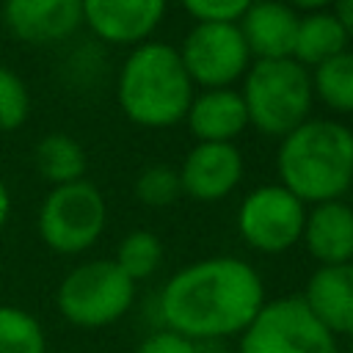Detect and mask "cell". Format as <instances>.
<instances>
[{"label": "cell", "instance_id": "obj_15", "mask_svg": "<svg viewBox=\"0 0 353 353\" xmlns=\"http://www.w3.org/2000/svg\"><path fill=\"white\" fill-rule=\"evenodd\" d=\"M196 143H234L248 127V113L237 88H201L185 113Z\"/></svg>", "mask_w": 353, "mask_h": 353}, {"label": "cell", "instance_id": "obj_20", "mask_svg": "<svg viewBox=\"0 0 353 353\" xmlns=\"http://www.w3.org/2000/svg\"><path fill=\"white\" fill-rule=\"evenodd\" d=\"M124 276H130L132 281L149 279L160 262H163V243L154 232L149 229H135L130 234H124V240L116 248V259H113Z\"/></svg>", "mask_w": 353, "mask_h": 353}, {"label": "cell", "instance_id": "obj_27", "mask_svg": "<svg viewBox=\"0 0 353 353\" xmlns=\"http://www.w3.org/2000/svg\"><path fill=\"white\" fill-rule=\"evenodd\" d=\"M284 3H287L290 8H295V11L312 14V11H328L334 0H284Z\"/></svg>", "mask_w": 353, "mask_h": 353}, {"label": "cell", "instance_id": "obj_24", "mask_svg": "<svg viewBox=\"0 0 353 353\" xmlns=\"http://www.w3.org/2000/svg\"><path fill=\"white\" fill-rule=\"evenodd\" d=\"M196 22H240L254 0H179Z\"/></svg>", "mask_w": 353, "mask_h": 353}, {"label": "cell", "instance_id": "obj_4", "mask_svg": "<svg viewBox=\"0 0 353 353\" xmlns=\"http://www.w3.org/2000/svg\"><path fill=\"white\" fill-rule=\"evenodd\" d=\"M243 105L248 124L270 138H284L312 113L314 91L309 69L292 58L254 61L243 74Z\"/></svg>", "mask_w": 353, "mask_h": 353}, {"label": "cell", "instance_id": "obj_8", "mask_svg": "<svg viewBox=\"0 0 353 353\" xmlns=\"http://www.w3.org/2000/svg\"><path fill=\"white\" fill-rule=\"evenodd\" d=\"M182 66L199 88H232L251 66L237 22H196L176 47Z\"/></svg>", "mask_w": 353, "mask_h": 353}, {"label": "cell", "instance_id": "obj_29", "mask_svg": "<svg viewBox=\"0 0 353 353\" xmlns=\"http://www.w3.org/2000/svg\"><path fill=\"white\" fill-rule=\"evenodd\" d=\"M350 207H353V204H350Z\"/></svg>", "mask_w": 353, "mask_h": 353}, {"label": "cell", "instance_id": "obj_11", "mask_svg": "<svg viewBox=\"0 0 353 353\" xmlns=\"http://www.w3.org/2000/svg\"><path fill=\"white\" fill-rule=\"evenodd\" d=\"M165 8L168 0H83V22L108 44H143Z\"/></svg>", "mask_w": 353, "mask_h": 353}, {"label": "cell", "instance_id": "obj_10", "mask_svg": "<svg viewBox=\"0 0 353 353\" xmlns=\"http://www.w3.org/2000/svg\"><path fill=\"white\" fill-rule=\"evenodd\" d=\"M243 171L245 163L234 143H196L179 165V185L185 196L212 204L240 185Z\"/></svg>", "mask_w": 353, "mask_h": 353}, {"label": "cell", "instance_id": "obj_9", "mask_svg": "<svg viewBox=\"0 0 353 353\" xmlns=\"http://www.w3.org/2000/svg\"><path fill=\"white\" fill-rule=\"evenodd\" d=\"M306 223V204L284 185L254 188L237 210V232L254 251L281 254L301 243Z\"/></svg>", "mask_w": 353, "mask_h": 353}, {"label": "cell", "instance_id": "obj_19", "mask_svg": "<svg viewBox=\"0 0 353 353\" xmlns=\"http://www.w3.org/2000/svg\"><path fill=\"white\" fill-rule=\"evenodd\" d=\"M312 91L334 113H353V52L345 50L309 72Z\"/></svg>", "mask_w": 353, "mask_h": 353}, {"label": "cell", "instance_id": "obj_6", "mask_svg": "<svg viewBox=\"0 0 353 353\" xmlns=\"http://www.w3.org/2000/svg\"><path fill=\"white\" fill-rule=\"evenodd\" d=\"M237 353H339V342L301 295H284L265 301L240 334Z\"/></svg>", "mask_w": 353, "mask_h": 353}, {"label": "cell", "instance_id": "obj_18", "mask_svg": "<svg viewBox=\"0 0 353 353\" xmlns=\"http://www.w3.org/2000/svg\"><path fill=\"white\" fill-rule=\"evenodd\" d=\"M33 160H36L39 174L47 182H52V188L83 179L85 165H88L83 146L72 135H66V132H50V135H44L36 143Z\"/></svg>", "mask_w": 353, "mask_h": 353}, {"label": "cell", "instance_id": "obj_26", "mask_svg": "<svg viewBox=\"0 0 353 353\" xmlns=\"http://www.w3.org/2000/svg\"><path fill=\"white\" fill-rule=\"evenodd\" d=\"M331 14L336 17V22L347 33V39H353V0H334L331 3Z\"/></svg>", "mask_w": 353, "mask_h": 353}, {"label": "cell", "instance_id": "obj_14", "mask_svg": "<svg viewBox=\"0 0 353 353\" xmlns=\"http://www.w3.org/2000/svg\"><path fill=\"white\" fill-rule=\"evenodd\" d=\"M301 298L334 336H353V262L320 265Z\"/></svg>", "mask_w": 353, "mask_h": 353}, {"label": "cell", "instance_id": "obj_7", "mask_svg": "<svg viewBox=\"0 0 353 353\" xmlns=\"http://www.w3.org/2000/svg\"><path fill=\"white\" fill-rule=\"evenodd\" d=\"M108 207L97 185L77 179L47 193L39 210V234L58 254H80L105 232Z\"/></svg>", "mask_w": 353, "mask_h": 353}, {"label": "cell", "instance_id": "obj_12", "mask_svg": "<svg viewBox=\"0 0 353 353\" xmlns=\"http://www.w3.org/2000/svg\"><path fill=\"white\" fill-rule=\"evenodd\" d=\"M3 22L28 44L63 41L83 25V0H6Z\"/></svg>", "mask_w": 353, "mask_h": 353}, {"label": "cell", "instance_id": "obj_13", "mask_svg": "<svg viewBox=\"0 0 353 353\" xmlns=\"http://www.w3.org/2000/svg\"><path fill=\"white\" fill-rule=\"evenodd\" d=\"M298 11L284 0H254L251 8L240 17L237 28L245 39L251 58L256 61H281L292 58Z\"/></svg>", "mask_w": 353, "mask_h": 353}, {"label": "cell", "instance_id": "obj_23", "mask_svg": "<svg viewBox=\"0 0 353 353\" xmlns=\"http://www.w3.org/2000/svg\"><path fill=\"white\" fill-rule=\"evenodd\" d=\"M30 113V94L22 77L6 66H0V130H17L25 124Z\"/></svg>", "mask_w": 353, "mask_h": 353}, {"label": "cell", "instance_id": "obj_28", "mask_svg": "<svg viewBox=\"0 0 353 353\" xmlns=\"http://www.w3.org/2000/svg\"><path fill=\"white\" fill-rule=\"evenodd\" d=\"M8 212H11V196H8V188L0 182V229L8 221Z\"/></svg>", "mask_w": 353, "mask_h": 353}, {"label": "cell", "instance_id": "obj_5", "mask_svg": "<svg viewBox=\"0 0 353 353\" xmlns=\"http://www.w3.org/2000/svg\"><path fill=\"white\" fill-rule=\"evenodd\" d=\"M135 281L113 259H91L63 276L55 292L58 312L77 328H105L127 314Z\"/></svg>", "mask_w": 353, "mask_h": 353}, {"label": "cell", "instance_id": "obj_17", "mask_svg": "<svg viewBox=\"0 0 353 353\" xmlns=\"http://www.w3.org/2000/svg\"><path fill=\"white\" fill-rule=\"evenodd\" d=\"M347 33L336 22L331 11H312L298 19L292 61H298L303 69H314L323 61L339 55L347 50Z\"/></svg>", "mask_w": 353, "mask_h": 353}, {"label": "cell", "instance_id": "obj_2", "mask_svg": "<svg viewBox=\"0 0 353 353\" xmlns=\"http://www.w3.org/2000/svg\"><path fill=\"white\" fill-rule=\"evenodd\" d=\"M279 185L303 204L336 201L353 188V130L336 119H306L276 152Z\"/></svg>", "mask_w": 353, "mask_h": 353}, {"label": "cell", "instance_id": "obj_16", "mask_svg": "<svg viewBox=\"0 0 353 353\" xmlns=\"http://www.w3.org/2000/svg\"><path fill=\"white\" fill-rule=\"evenodd\" d=\"M301 240L320 265L353 262V207L342 199L314 204L306 210Z\"/></svg>", "mask_w": 353, "mask_h": 353}, {"label": "cell", "instance_id": "obj_1", "mask_svg": "<svg viewBox=\"0 0 353 353\" xmlns=\"http://www.w3.org/2000/svg\"><path fill=\"white\" fill-rule=\"evenodd\" d=\"M262 306L265 284L237 256H207L185 265L163 284L157 298L165 328L193 342L240 336Z\"/></svg>", "mask_w": 353, "mask_h": 353}, {"label": "cell", "instance_id": "obj_25", "mask_svg": "<svg viewBox=\"0 0 353 353\" xmlns=\"http://www.w3.org/2000/svg\"><path fill=\"white\" fill-rule=\"evenodd\" d=\"M135 353H199V347H196L193 339H188V336H182V334H176V331L163 328V331L149 334V336L138 345Z\"/></svg>", "mask_w": 353, "mask_h": 353}, {"label": "cell", "instance_id": "obj_21", "mask_svg": "<svg viewBox=\"0 0 353 353\" xmlns=\"http://www.w3.org/2000/svg\"><path fill=\"white\" fill-rule=\"evenodd\" d=\"M0 353H47L41 323L17 306H0Z\"/></svg>", "mask_w": 353, "mask_h": 353}, {"label": "cell", "instance_id": "obj_3", "mask_svg": "<svg viewBox=\"0 0 353 353\" xmlns=\"http://www.w3.org/2000/svg\"><path fill=\"white\" fill-rule=\"evenodd\" d=\"M193 94L196 85L174 44H135L119 69L116 97L124 116L138 127L163 130L185 121Z\"/></svg>", "mask_w": 353, "mask_h": 353}, {"label": "cell", "instance_id": "obj_22", "mask_svg": "<svg viewBox=\"0 0 353 353\" xmlns=\"http://www.w3.org/2000/svg\"><path fill=\"white\" fill-rule=\"evenodd\" d=\"M135 196L146 207H168V204H174L182 196L179 171L165 165V163L146 165L135 179Z\"/></svg>", "mask_w": 353, "mask_h": 353}]
</instances>
